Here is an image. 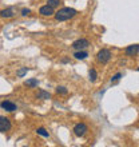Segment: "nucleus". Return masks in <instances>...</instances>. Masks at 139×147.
Wrapping results in <instances>:
<instances>
[{"label":"nucleus","mask_w":139,"mask_h":147,"mask_svg":"<svg viewBox=\"0 0 139 147\" xmlns=\"http://www.w3.org/2000/svg\"><path fill=\"white\" fill-rule=\"evenodd\" d=\"M76 13H78L76 9L70 8V7H64V8H62V9H59V11L55 13V18H56V20H59V22H64V20L72 19Z\"/></svg>","instance_id":"nucleus-1"},{"label":"nucleus","mask_w":139,"mask_h":147,"mask_svg":"<svg viewBox=\"0 0 139 147\" xmlns=\"http://www.w3.org/2000/svg\"><path fill=\"white\" fill-rule=\"evenodd\" d=\"M96 59H98V62L99 63L106 64V63L110 62V59H111V52H110L108 50H101L96 55Z\"/></svg>","instance_id":"nucleus-2"},{"label":"nucleus","mask_w":139,"mask_h":147,"mask_svg":"<svg viewBox=\"0 0 139 147\" xmlns=\"http://www.w3.org/2000/svg\"><path fill=\"white\" fill-rule=\"evenodd\" d=\"M88 46H90V42L87 40V39H78V40H75V42L72 43V47L78 51L84 50V48H87Z\"/></svg>","instance_id":"nucleus-3"},{"label":"nucleus","mask_w":139,"mask_h":147,"mask_svg":"<svg viewBox=\"0 0 139 147\" xmlns=\"http://www.w3.org/2000/svg\"><path fill=\"white\" fill-rule=\"evenodd\" d=\"M87 131H88V127H87L84 123H78L76 126L74 127V132H75L76 136H83Z\"/></svg>","instance_id":"nucleus-4"},{"label":"nucleus","mask_w":139,"mask_h":147,"mask_svg":"<svg viewBox=\"0 0 139 147\" xmlns=\"http://www.w3.org/2000/svg\"><path fill=\"white\" fill-rule=\"evenodd\" d=\"M11 128V120L5 116H0V132H5Z\"/></svg>","instance_id":"nucleus-5"},{"label":"nucleus","mask_w":139,"mask_h":147,"mask_svg":"<svg viewBox=\"0 0 139 147\" xmlns=\"http://www.w3.org/2000/svg\"><path fill=\"white\" fill-rule=\"evenodd\" d=\"M0 107L3 110H5V111L8 112H13L15 110H18V107H16L15 103H12L11 100H3L1 103H0Z\"/></svg>","instance_id":"nucleus-6"},{"label":"nucleus","mask_w":139,"mask_h":147,"mask_svg":"<svg viewBox=\"0 0 139 147\" xmlns=\"http://www.w3.org/2000/svg\"><path fill=\"white\" fill-rule=\"evenodd\" d=\"M138 50H139L138 44L128 46L127 48H126V55H127V56H136V55H138Z\"/></svg>","instance_id":"nucleus-7"},{"label":"nucleus","mask_w":139,"mask_h":147,"mask_svg":"<svg viewBox=\"0 0 139 147\" xmlns=\"http://www.w3.org/2000/svg\"><path fill=\"white\" fill-rule=\"evenodd\" d=\"M39 12L43 16H51V15H54V8L50 7V5H43V7H40Z\"/></svg>","instance_id":"nucleus-8"},{"label":"nucleus","mask_w":139,"mask_h":147,"mask_svg":"<svg viewBox=\"0 0 139 147\" xmlns=\"http://www.w3.org/2000/svg\"><path fill=\"white\" fill-rule=\"evenodd\" d=\"M74 56H75V59H78V60H84V59L88 56V54H87L86 51H83V50H79V51H76V52L74 54Z\"/></svg>","instance_id":"nucleus-9"},{"label":"nucleus","mask_w":139,"mask_h":147,"mask_svg":"<svg viewBox=\"0 0 139 147\" xmlns=\"http://www.w3.org/2000/svg\"><path fill=\"white\" fill-rule=\"evenodd\" d=\"M0 16H1V18H12V16H13V11H12L11 8L3 9V11L0 12Z\"/></svg>","instance_id":"nucleus-10"},{"label":"nucleus","mask_w":139,"mask_h":147,"mask_svg":"<svg viewBox=\"0 0 139 147\" xmlns=\"http://www.w3.org/2000/svg\"><path fill=\"white\" fill-rule=\"evenodd\" d=\"M38 84H39L38 79H28V80H26V83H24V86H27L30 88H34V87H36Z\"/></svg>","instance_id":"nucleus-11"},{"label":"nucleus","mask_w":139,"mask_h":147,"mask_svg":"<svg viewBox=\"0 0 139 147\" xmlns=\"http://www.w3.org/2000/svg\"><path fill=\"white\" fill-rule=\"evenodd\" d=\"M38 98H39V99H50L51 94L46 92V91H39V92H38Z\"/></svg>","instance_id":"nucleus-12"},{"label":"nucleus","mask_w":139,"mask_h":147,"mask_svg":"<svg viewBox=\"0 0 139 147\" xmlns=\"http://www.w3.org/2000/svg\"><path fill=\"white\" fill-rule=\"evenodd\" d=\"M36 132H38L39 135H42V136H44V138H48V136H50V134H48V131H47L46 128H38V130H36Z\"/></svg>","instance_id":"nucleus-13"},{"label":"nucleus","mask_w":139,"mask_h":147,"mask_svg":"<svg viewBox=\"0 0 139 147\" xmlns=\"http://www.w3.org/2000/svg\"><path fill=\"white\" fill-rule=\"evenodd\" d=\"M88 75H90V80H91V82H95V80H96L98 74H96V71L94 70V68H91V70H90Z\"/></svg>","instance_id":"nucleus-14"},{"label":"nucleus","mask_w":139,"mask_h":147,"mask_svg":"<svg viewBox=\"0 0 139 147\" xmlns=\"http://www.w3.org/2000/svg\"><path fill=\"white\" fill-rule=\"evenodd\" d=\"M59 4H60V0H48V1H47V5H50V7H52V8L58 7Z\"/></svg>","instance_id":"nucleus-15"},{"label":"nucleus","mask_w":139,"mask_h":147,"mask_svg":"<svg viewBox=\"0 0 139 147\" xmlns=\"http://www.w3.org/2000/svg\"><path fill=\"white\" fill-rule=\"evenodd\" d=\"M27 71H28V68L27 67H23V68H22V70H19L18 71V76H24V75H26V74H27Z\"/></svg>","instance_id":"nucleus-16"},{"label":"nucleus","mask_w":139,"mask_h":147,"mask_svg":"<svg viewBox=\"0 0 139 147\" xmlns=\"http://www.w3.org/2000/svg\"><path fill=\"white\" fill-rule=\"evenodd\" d=\"M56 92H58V94H62V95H66L68 91H67L66 87H58V88H56Z\"/></svg>","instance_id":"nucleus-17"},{"label":"nucleus","mask_w":139,"mask_h":147,"mask_svg":"<svg viewBox=\"0 0 139 147\" xmlns=\"http://www.w3.org/2000/svg\"><path fill=\"white\" fill-rule=\"evenodd\" d=\"M120 78H122V74H116L114 78H111V82H116V80H119Z\"/></svg>","instance_id":"nucleus-18"},{"label":"nucleus","mask_w":139,"mask_h":147,"mask_svg":"<svg viewBox=\"0 0 139 147\" xmlns=\"http://www.w3.org/2000/svg\"><path fill=\"white\" fill-rule=\"evenodd\" d=\"M30 13H31V11H30V9H27V8H24L23 11H22V15H23V16H27V15H30Z\"/></svg>","instance_id":"nucleus-19"}]
</instances>
